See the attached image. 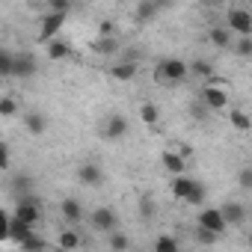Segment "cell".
Wrapping results in <instances>:
<instances>
[{
  "mask_svg": "<svg viewBox=\"0 0 252 252\" xmlns=\"http://www.w3.org/2000/svg\"><path fill=\"white\" fill-rule=\"evenodd\" d=\"M9 240V214L0 208V243Z\"/></svg>",
  "mask_w": 252,
  "mask_h": 252,
  "instance_id": "cell-38",
  "label": "cell"
},
{
  "mask_svg": "<svg viewBox=\"0 0 252 252\" xmlns=\"http://www.w3.org/2000/svg\"><path fill=\"white\" fill-rule=\"evenodd\" d=\"M113 36H116V21H107L104 18L98 24V39H113Z\"/></svg>",
  "mask_w": 252,
  "mask_h": 252,
  "instance_id": "cell-34",
  "label": "cell"
},
{
  "mask_svg": "<svg viewBox=\"0 0 252 252\" xmlns=\"http://www.w3.org/2000/svg\"><path fill=\"white\" fill-rule=\"evenodd\" d=\"M160 163H163V169H166L172 178H178V175H184V172H187V158H184L181 152L166 149V152L160 155Z\"/></svg>",
  "mask_w": 252,
  "mask_h": 252,
  "instance_id": "cell-10",
  "label": "cell"
},
{
  "mask_svg": "<svg viewBox=\"0 0 252 252\" xmlns=\"http://www.w3.org/2000/svg\"><path fill=\"white\" fill-rule=\"evenodd\" d=\"M63 24H65V15L48 12V15L42 18V27H39V42H42V45H48V42L60 39V33H63Z\"/></svg>",
  "mask_w": 252,
  "mask_h": 252,
  "instance_id": "cell-7",
  "label": "cell"
},
{
  "mask_svg": "<svg viewBox=\"0 0 252 252\" xmlns=\"http://www.w3.org/2000/svg\"><path fill=\"white\" fill-rule=\"evenodd\" d=\"M36 74H39V60H36L30 51H18V54L12 57V77L30 80V77H36Z\"/></svg>",
  "mask_w": 252,
  "mask_h": 252,
  "instance_id": "cell-6",
  "label": "cell"
},
{
  "mask_svg": "<svg viewBox=\"0 0 252 252\" xmlns=\"http://www.w3.org/2000/svg\"><path fill=\"white\" fill-rule=\"evenodd\" d=\"M231 36L237 33L240 39H252V12L249 9H243V6H234V9H228V15H225V24H222Z\"/></svg>",
  "mask_w": 252,
  "mask_h": 252,
  "instance_id": "cell-4",
  "label": "cell"
},
{
  "mask_svg": "<svg viewBox=\"0 0 252 252\" xmlns=\"http://www.w3.org/2000/svg\"><path fill=\"white\" fill-rule=\"evenodd\" d=\"M89 222H92L95 231H104V234H110V231L119 228V217H116L113 208H95V211L89 214Z\"/></svg>",
  "mask_w": 252,
  "mask_h": 252,
  "instance_id": "cell-8",
  "label": "cell"
},
{
  "mask_svg": "<svg viewBox=\"0 0 252 252\" xmlns=\"http://www.w3.org/2000/svg\"><path fill=\"white\" fill-rule=\"evenodd\" d=\"M21 122H24V131H27L30 137H42V134L48 131V119H45V113H27Z\"/></svg>",
  "mask_w": 252,
  "mask_h": 252,
  "instance_id": "cell-15",
  "label": "cell"
},
{
  "mask_svg": "<svg viewBox=\"0 0 252 252\" xmlns=\"http://www.w3.org/2000/svg\"><path fill=\"white\" fill-rule=\"evenodd\" d=\"M9 187H12V193H15L18 199H24V196H33V190H36V181H33V175H24V172H18V175L9 181Z\"/></svg>",
  "mask_w": 252,
  "mask_h": 252,
  "instance_id": "cell-16",
  "label": "cell"
},
{
  "mask_svg": "<svg viewBox=\"0 0 252 252\" xmlns=\"http://www.w3.org/2000/svg\"><path fill=\"white\" fill-rule=\"evenodd\" d=\"M30 234H33V228H30V225H24V222H18V220H12V217H9V240H12L15 246H21Z\"/></svg>",
  "mask_w": 252,
  "mask_h": 252,
  "instance_id": "cell-20",
  "label": "cell"
},
{
  "mask_svg": "<svg viewBox=\"0 0 252 252\" xmlns=\"http://www.w3.org/2000/svg\"><path fill=\"white\" fill-rule=\"evenodd\" d=\"M21 113V104L15 95H3L0 98V119H15Z\"/></svg>",
  "mask_w": 252,
  "mask_h": 252,
  "instance_id": "cell-24",
  "label": "cell"
},
{
  "mask_svg": "<svg viewBox=\"0 0 252 252\" xmlns=\"http://www.w3.org/2000/svg\"><path fill=\"white\" fill-rule=\"evenodd\" d=\"M77 181L86 184V187H98L104 181V172H101L98 163H80L77 166Z\"/></svg>",
  "mask_w": 252,
  "mask_h": 252,
  "instance_id": "cell-13",
  "label": "cell"
},
{
  "mask_svg": "<svg viewBox=\"0 0 252 252\" xmlns=\"http://www.w3.org/2000/svg\"><path fill=\"white\" fill-rule=\"evenodd\" d=\"M199 228H205V231H211V234H222L228 225H225V220H222V214H220V208H202V214H199Z\"/></svg>",
  "mask_w": 252,
  "mask_h": 252,
  "instance_id": "cell-9",
  "label": "cell"
},
{
  "mask_svg": "<svg viewBox=\"0 0 252 252\" xmlns=\"http://www.w3.org/2000/svg\"><path fill=\"white\" fill-rule=\"evenodd\" d=\"M158 9H160L158 3H152V0H143V3L134 6V18H137V21H152V18L158 15Z\"/></svg>",
  "mask_w": 252,
  "mask_h": 252,
  "instance_id": "cell-26",
  "label": "cell"
},
{
  "mask_svg": "<svg viewBox=\"0 0 252 252\" xmlns=\"http://www.w3.org/2000/svg\"><path fill=\"white\" fill-rule=\"evenodd\" d=\"M60 214H63V220H65V222H71V225H74V222H80V220H83V214H86V211H83L80 199L68 196V199H63V202H60Z\"/></svg>",
  "mask_w": 252,
  "mask_h": 252,
  "instance_id": "cell-14",
  "label": "cell"
},
{
  "mask_svg": "<svg viewBox=\"0 0 252 252\" xmlns=\"http://www.w3.org/2000/svg\"><path fill=\"white\" fill-rule=\"evenodd\" d=\"M137 71H140L137 60H125V63H116V65H110V77H113V80H119V83H128V80H134V77H137Z\"/></svg>",
  "mask_w": 252,
  "mask_h": 252,
  "instance_id": "cell-12",
  "label": "cell"
},
{
  "mask_svg": "<svg viewBox=\"0 0 252 252\" xmlns=\"http://www.w3.org/2000/svg\"><path fill=\"white\" fill-rule=\"evenodd\" d=\"M231 48L240 57H252V39H237V42H231Z\"/></svg>",
  "mask_w": 252,
  "mask_h": 252,
  "instance_id": "cell-36",
  "label": "cell"
},
{
  "mask_svg": "<svg viewBox=\"0 0 252 252\" xmlns=\"http://www.w3.org/2000/svg\"><path fill=\"white\" fill-rule=\"evenodd\" d=\"M155 252H181V246H178V240H175L172 234H158Z\"/></svg>",
  "mask_w": 252,
  "mask_h": 252,
  "instance_id": "cell-28",
  "label": "cell"
},
{
  "mask_svg": "<svg viewBox=\"0 0 252 252\" xmlns=\"http://www.w3.org/2000/svg\"><path fill=\"white\" fill-rule=\"evenodd\" d=\"M237 181H240V190H252V166H243Z\"/></svg>",
  "mask_w": 252,
  "mask_h": 252,
  "instance_id": "cell-37",
  "label": "cell"
},
{
  "mask_svg": "<svg viewBox=\"0 0 252 252\" xmlns=\"http://www.w3.org/2000/svg\"><path fill=\"white\" fill-rule=\"evenodd\" d=\"M211 71H214V65H211L208 60H193V63H187V74H196V77H211Z\"/></svg>",
  "mask_w": 252,
  "mask_h": 252,
  "instance_id": "cell-29",
  "label": "cell"
},
{
  "mask_svg": "<svg viewBox=\"0 0 252 252\" xmlns=\"http://www.w3.org/2000/svg\"><path fill=\"white\" fill-rule=\"evenodd\" d=\"M158 119H160V110H158V104H152V101H143V104H140V122H143V125H149V128H155V125H158Z\"/></svg>",
  "mask_w": 252,
  "mask_h": 252,
  "instance_id": "cell-23",
  "label": "cell"
},
{
  "mask_svg": "<svg viewBox=\"0 0 252 252\" xmlns=\"http://www.w3.org/2000/svg\"><path fill=\"white\" fill-rule=\"evenodd\" d=\"M45 48H48V60H54V63H57V60H65V57L71 54V45H68L65 39H54V42H48Z\"/></svg>",
  "mask_w": 252,
  "mask_h": 252,
  "instance_id": "cell-21",
  "label": "cell"
},
{
  "mask_svg": "<svg viewBox=\"0 0 252 252\" xmlns=\"http://www.w3.org/2000/svg\"><path fill=\"white\" fill-rule=\"evenodd\" d=\"M57 243H60V252H74V249H80V234L74 231V228H63L60 231V237H57Z\"/></svg>",
  "mask_w": 252,
  "mask_h": 252,
  "instance_id": "cell-17",
  "label": "cell"
},
{
  "mask_svg": "<svg viewBox=\"0 0 252 252\" xmlns=\"http://www.w3.org/2000/svg\"><path fill=\"white\" fill-rule=\"evenodd\" d=\"M12 166V152H9V146L0 140V172H6Z\"/></svg>",
  "mask_w": 252,
  "mask_h": 252,
  "instance_id": "cell-33",
  "label": "cell"
},
{
  "mask_svg": "<svg viewBox=\"0 0 252 252\" xmlns=\"http://www.w3.org/2000/svg\"><path fill=\"white\" fill-rule=\"evenodd\" d=\"M193 116H196V119H205V107H202V104H196V107H193Z\"/></svg>",
  "mask_w": 252,
  "mask_h": 252,
  "instance_id": "cell-40",
  "label": "cell"
},
{
  "mask_svg": "<svg viewBox=\"0 0 252 252\" xmlns=\"http://www.w3.org/2000/svg\"><path fill=\"white\" fill-rule=\"evenodd\" d=\"M45 249H48V243H45V237H42V234H36V231L21 243V252H45Z\"/></svg>",
  "mask_w": 252,
  "mask_h": 252,
  "instance_id": "cell-30",
  "label": "cell"
},
{
  "mask_svg": "<svg viewBox=\"0 0 252 252\" xmlns=\"http://www.w3.org/2000/svg\"><path fill=\"white\" fill-rule=\"evenodd\" d=\"M190 187H193V178H190V175H178V178H172V184H169L172 196L181 199V202H184V196L190 193Z\"/></svg>",
  "mask_w": 252,
  "mask_h": 252,
  "instance_id": "cell-25",
  "label": "cell"
},
{
  "mask_svg": "<svg viewBox=\"0 0 252 252\" xmlns=\"http://www.w3.org/2000/svg\"><path fill=\"white\" fill-rule=\"evenodd\" d=\"M92 51L101 54V57H110V54L119 51V39H116V36H113V39H95V42H92Z\"/></svg>",
  "mask_w": 252,
  "mask_h": 252,
  "instance_id": "cell-27",
  "label": "cell"
},
{
  "mask_svg": "<svg viewBox=\"0 0 252 252\" xmlns=\"http://www.w3.org/2000/svg\"><path fill=\"white\" fill-rule=\"evenodd\" d=\"M196 237H199V243H208V246H211V243H217V240H220V237H217V234H211V231H205V228H196Z\"/></svg>",
  "mask_w": 252,
  "mask_h": 252,
  "instance_id": "cell-39",
  "label": "cell"
},
{
  "mask_svg": "<svg viewBox=\"0 0 252 252\" xmlns=\"http://www.w3.org/2000/svg\"><path fill=\"white\" fill-rule=\"evenodd\" d=\"M220 214H222V220H225V225H243L246 222V205L243 202H222L220 205Z\"/></svg>",
  "mask_w": 252,
  "mask_h": 252,
  "instance_id": "cell-11",
  "label": "cell"
},
{
  "mask_svg": "<svg viewBox=\"0 0 252 252\" xmlns=\"http://www.w3.org/2000/svg\"><path fill=\"white\" fill-rule=\"evenodd\" d=\"M68 9H71L68 0H51L48 3V12H57V15H68Z\"/></svg>",
  "mask_w": 252,
  "mask_h": 252,
  "instance_id": "cell-35",
  "label": "cell"
},
{
  "mask_svg": "<svg viewBox=\"0 0 252 252\" xmlns=\"http://www.w3.org/2000/svg\"><path fill=\"white\" fill-rule=\"evenodd\" d=\"M208 39H211V45L214 48H231V42H234V36L220 24V27H211L208 30Z\"/></svg>",
  "mask_w": 252,
  "mask_h": 252,
  "instance_id": "cell-19",
  "label": "cell"
},
{
  "mask_svg": "<svg viewBox=\"0 0 252 252\" xmlns=\"http://www.w3.org/2000/svg\"><path fill=\"white\" fill-rule=\"evenodd\" d=\"M98 134H101V140H107V143L122 140L125 134H128V119H125L122 113H110V116H104L101 125H98Z\"/></svg>",
  "mask_w": 252,
  "mask_h": 252,
  "instance_id": "cell-5",
  "label": "cell"
},
{
  "mask_svg": "<svg viewBox=\"0 0 252 252\" xmlns=\"http://www.w3.org/2000/svg\"><path fill=\"white\" fill-rule=\"evenodd\" d=\"M131 246V240H128V234H125V231H110V249L113 252H125V249H128Z\"/></svg>",
  "mask_w": 252,
  "mask_h": 252,
  "instance_id": "cell-31",
  "label": "cell"
},
{
  "mask_svg": "<svg viewBox=\"0 0 252 252\" xmlns=\"http://www.w3.org/2000/svg\"><path fill=\"white\" fill-rule=\"evenodd\" d=\"M228 122H231V128L240 131V134H246V131L252 128V119H249L246 110H231V107H228Z\"/></svg>",
  "mask_w": 252,
  "mask_h": 252,
  "instance_id": "cell-18",
  "label": "cell"
},
{
  "mask_svg": "<svg viewBox=\"0 0 252 252\" xmlns=\"http://www.w3.org/2000/svg\"><path fill=\"white\" fill-rule=\"evenodd\" d=\"M12 57H15V51L0 48V77H12Z\"/></svg>",
  "mask_w": 252,
  "mask_h": 252,
  "instance_id": "cell-32",
  "label": "cell"
},
{
  "mask_svg": "<svg viewBox=\"0 0 252 252\" xmlns=\"http://www.w3.org/2000/svg\"><path fill=\"white\" fill-rule=\"evenodd\" d=\"M42 217H45V205L39 202V196H36V193H33V196H24V199H18V202H15V214H12V220H18V222L30 225L33 231H36V225L42 222Z\"/></svg>",
  "mask_w": 252,
  "mask_h": 252,
  "instance_id": "cell-1",
  "label": "cell"
},
{
  "mask_svg": "<svg viewBox=\"0 0 252 252\" xmlns=\"http://www.w3.org/2000/svg\"><path fill=\"white\" fill-rule=\"evenodd\" d=\"M228 89L222 86V83H205L202 86V92H199V104L205 107V110H214V113H222V110H228Z\"/></svg>",
  "mask_w": 252,
  "mask_h": 252,
  "instance_id": "cell-3",
  "label": "cell"
},
{
  "mask_svg": "<svg viewBox=\"0 0 252 252\" xmlns=\"http://www.w3.org/2000/svg\"><path fill=\"white\" fill-rule=\"evenodd\" d=\"M155 80L166 83V86H175L181 80H187V63L181 57H166L158 63V71H155Z\"/></svg>",
  "mask_w": 252,
  "mask_h": 252,
  "instance_id": "cell-2",
  "label": "cell"
},
{
  "mask_svg": "<svg viewBox=\"0 0 252 252\" xmlns=\"http://www.w3.org/2000/svg\"><path fill=\"white\" fill-rule=\"evenodd\" d=\"M205 196H208L205 184L193 178V187H190V193L184 196V202H187V205H193V208H205Z\"/></svg>",
  "mask_w": 252,
  "mask_h": 252,
  "instance_id": "cell-22",
  "label": "cell"
}]
</instances>
